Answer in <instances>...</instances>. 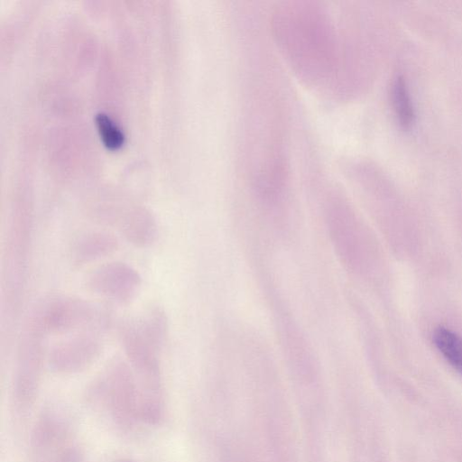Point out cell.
<instances>
[{"instance_id":"cell-11","label":"cell","mask_w":462,"mask_h":462,"mask_svg":"<svg viewBox=\"0 0 462 462\" xmlns=\"http://www.w3.org/2000/svg\"><path fill=\"white\" fill-rule=\"evenodd\" d=\"M96 124L104 145L109 150L120 148L125 136L118 126L105 113L99 112L95 116Z\"/></svg>"},{"instance_id":"cell-7","label":"cell","mask_w":462,"mask_h":462,"mask_svg":"<svg viewBox=\"0 0 462 462\" xmlns=\"http://www.w3.org/2000/svg\"><path fill=\"white\" fill-rule=\"evenodd\" d=\"M71 423L60 410L47 408L36 419L32 429L30 445L34 456H40L68 445Z\"/></svg>"},{"instance_id":"cell-12","label":"cell","mask_w":462,"mask_h":462,"mask_svg":"<svg viewBox=\"0 0 462 462\" xmlns=\"http://www.w3.org/2000/svg\"><path fill=\"white\" fill-rule=\"evenodd\" d=\"M393 99L400 121L403 125H409L412 118V109L405 85L402 79H398L394 85Z\"/></svg>"},{"instance_id":"cell-10","label":"cell","mask_w":462,"mask_h":462,"mask_svg":"<svg viewBox=\"0 0 462 462\" xmlns=\"http://www.w3.org/2000/svg\"><path fill=\"white\" fill-rule=\"evenodd\" d=\"M433 341L444 358L462 374V337L447 328L439 327L433 332Z\"/></svg>"},{"instance_id":"cell-4","label":"cell","mask_w":462,"mask_h":462,"mask_svg":"<svg viewBox=\"0 0 462 462\" xmlns=\"http://www.w3.org/2000/svg\"><path fill=\"white\" fill-rule=\"evenodd\" d=\"M32 315L45 333L98 331L106 323L105 315L95 305L74 296L49 298Z\"/></svg>"},{"instance_id":"cell-3","label":"cell","mask_w":462,"mask_h":462,"mask_svg":"<svg viewBox=\"0 0 462 462\" xmlns=\"http://www.w3.org/2000/svg\"><path fill=\"white\" fill-rule=\"evenodd\" d=\"M45 335L31 315L21 335L13 383V403L19 415H25L37 398L44 360Z\"/></svg>"},{"instance_id":"cell-8","label":"cell","mask_w":462,"mask_h":462,"mask_svg":"<svg viewBox=\"0 0 462 462\" xmlns=\"http://www.w3.org/2000/svg\"><path fill=\"white\" fill-rule=\"evenodd\" d=\"M118 247L117 238L105 230H91L83 233L74 241L70 249L72 263L83 265L113 254Z\"/></svg>"},{"instance_id":"cell-13","label":"cell","mask_w":462,"mask_h":462,"mask_svg":"<svg viewBox=\"0 0 462 462\" xmlns=\"http://www.w3.org/2000/svg\"><path fill=\"white\" fill-rule=\"evenodd\" d=\"M34 462H80L83 455L77 446L68 444L51 452L36 456Z\"/></svg>"},{"instance_id":"cell-9","label":"cell","mask_w":462,"mask_h":462,"mask_svg":"<svg viewBox=\"0 0 462 462\" xmlns=\"http://www.w3.org/2000/svg\"><path fill=\"white\" fill-rule=\"evenodd\" d=\"M117 229L129 243L146 247L154 242L158 226L147 212L134 211L127 214Z\"/></svg>"},{"instance_id":"cell-6","label":"cell","mask_w":462,"mask_h":462,"mask_svg":"<svg viewBox=\"0 0 462 462\" xmlns=\"http://www.w3.org/2000/svg\"><path fill=\"white\" fill-rule=\"evenodd\" d=\"M97 332H79L53 346L47 356L50 368L59 374H75L90 367L103 351V342Z\"/></svg>"},{"instance_id":"cell-1","label":"cell","mask_w":462,"mask_h":462,"mask_svg":"<svg viewBox=\"0 0 462 462\" xmlns=\"http://www.w3.org/2000/svg\"><path fill=\"white\" fill-rule=\"evenodd\" d=\"M168 322L158 307L124 321L120 339L130 366L137 375L142 394L163 393L160 354L165 344Z\"/></svg>"},{"instance_id":"cell-2","label":"cell","mask_w":462,"mask_h":462,"mask_svg":"<svg viewBox=\"0 0 462 462\" xmlns=\"http://www.w3.org/2000/svg\"><path fill=\"white\" fill-rule=\"evenodd\" d=\"M87 401L104 410L115 425L132 430L138 418L139 393L134 373L121 358L111 360L87 390Z\"/></svg>"},{"instance_id":"cell-5","label":"cell","mask_w":462,"mask_h":462,"mask_svg":"<svg viewBox=\"0 0 462 462\" xmlns=\"http://www.w3.org/2000/svg\"><path fill=\"white\" fill-rule=\"evenodd\" d=\"M141 286L142 277L137 270L118 261L100 265L86 279L88 291L119 305L133 301Z\"/></svg>"},{"instance_id":"cell-14","label":"cell","mask_w":462,"mask_h":462,"mask_svg":"<svg viewBox=\"0 0 462 462\" xmlns=\"http://www.w3.org/2000/svg\"><path fill=\"white\" fill-rule=\"evenodd\" d=\"M115 462H134V460L130 459V458H119L117 460H116Z\"/></svg>"}]
</instances>
